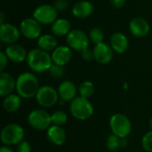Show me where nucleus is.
I'll use <instances>...</instances> for the list:
<instances>
[{"label": "nucleus", "mask_w": 152, "mask_h": 152, "mask_svg": "<svg viewBox=\"0 0 152 152\" xmlns=\"http://www.w3.org/2000/svg\"><path fill=\"white\" fill-rule=\"evenodd\" d=\"M48 141L56 146L62 145L66 141V133L65 131L58 126H51L46 132Z\"/></svg>", "instance_id": "20"}, {"label": "nucleus", "mask_w": 152, "mask_h": 152, "mask_svg": "<svg viewBox=\"0 0 152 152\" xmlns=\"http://www.w3.org/2000/svg\"><path fill=\"white\" fill-rule=\"evenodd\" d=\"M48 71H49L51 77L55 78V79L61 78L64 75V69H63L62 66L56 65V64H53Z\"/></svg>", "instance_id": "28"}, {"label": "nucleus", "mask_w": 152, "mask_h": 152, "mask_svg": "<svg viewBox=\"0 0 152 152\" xmlns=\"http://www.w3.org/2000/svg\"><path fill=\"white\" fill-rule=\"evenodd\" d=\"M143 149L148 152H152V131L148 132L142 140Z\"/></svg>", "instance_id": "29"}, {"label": "nucleus", "mask_w": 152, "mask_h": 152, "mask_svg": "<svg viewBox=\"0 0 152 152\" xmlns=\"http://www.w3.org/2000/svg\"><path fill=\"white\" fill-rule=\"evenodd\" d=\"M68 6V3L66 0H57L54 4V7L58 10V11H61V10H63V9H66Z\"/></svg>", "instance_id": "33"}, {"label": "nucleus", "mask_w": 152, "mask_h": 152, "mask_svg": "<svg viewBox=\"0 0 152 152\" xmlns=\"http://www.w3.org/2000/svg\"><path fill=\"white\" fill-rule=\"evenodd\" d=\"M57 39L54 35H49L45 34L42 35L37 41V45L40 49L45 51V52H51L53 51L57 47Z\"/></svg>", "instance_id": "23"}, {"label": "nucleus", "mask_w": 152, "mask_h": 152, "mask_svg": "<svg viewBox=\"0 0 152 152\" xmlns=\"http://www.w3.org/2000/svg\"><path fill=\"white\" fill-rule=\"evenodd\" d=\"M94 12V5L86 0L78 1L72 7V14L77 19H85L89 17Z\"/></svg>", "instance_id": "18"}, {"label": "nucleus", "mask_w": 152, "mask_h": 152, "mask_svg": "<svg viewBox=\"0 0 152 152\" xmlns=\"http://www.w3.org/2000/svg\"><path fill=\"white\" fill-rule=\"evenodd\" d=\"M89 39L95 45L102 43L104 39V34L102 29L99 28H94L90 30L89 33Z\"/></svg>", "instance_id": "27"}, {"label": "nucleus", "mask_w": 152, "mask_h": 152, "mask_svg": "<svg viewBox=\"0 0 152 152\" xmlns=\"http://www.w3.org/2000/svg\"><path fill=\"white\" fill-rule=\"evenodd\" d=\"M66 41L68 46L78 52L87 49L89 45V37L80 29H72L66 36Z\"/></svg>", "instance_id": "8"}, {"label": "nucleus", "mask_w": 152, "mask_h": 152, "mask_svg": "<svg viewBox=\"0 0 152 152\" xmlns=\"http://www.w3.org/2000/svg\"><path fill=\"white\" fill-rule=\"evenodd\" d=\"M107 147L111 151H117L119 148L124 147L127 144L126 138H119L115 134H111L107 139Z\"/></svg>", "instance_id": "24"}, {"label": "nucleus", "mask_w": 152, "mask_h": 152, "mask_svg": "<svg viewBox=\"0 0 152 152\" xmlns=\"http://www.w3.org/2000/svg\"><path fill=\"white\" fill-rule=\"evenodd\" d=\"M113 49L108 44L102 42L95 45L93 49L94 59L100 64H108L113 59Z\"/></svg>", "instance_id": "11"}, {"label": "nucleus", "mask_w": 152, "mask_h": 152, "mask_svg": "<svg viewBox=\"0 0 152 152\" xmlns=\"http://www.w3.org/2000/svg\"><path fill=\"white\" fill-rule=\"evenodd\" d=\"M58 10L54 5L41 4L37 6L33 12V18L40 24L49 25L53 24L58 18Z\"/></svg>", "instance_id": "7"}, {"label": "nucleus", "mask_w": 152, "mask_h": 152, "mask_svg": "<svg viewBox=\"0 0 152 152\" xmlns=\"http://www.w3.org/2000/svg\"><path fill=\"white\" fill-rule=\"evenodd\" d=\"M59 93L50 86H41L36 95L37 102L44 108H50L55 105L59 99Z\"/></svg>", "instance_id": "9"}, {"label": "nucleus", "mask_w": 152, "mask_h": 152, "mask_svg": "<svg viewBox=\"0 0 152 152\" xmlns=\"http://www.w3.org/2000/svg\"><path fill=\"white\" fill-rule=\"evenodd\" d=\"M21 97L19 94H10L4 97L3 102V108L5 111L12 113L17 111L21 105Z\"/></svg>", "instance_id": "22"}, {"label": "nucleus", "mask_w": 152, "mask_h": 152, "mask_svg": "<svg viewBox=\"0 0 152 152\" xmlns=\"http://www.w3.org/2000/svg\"><path fill=\"white\" fill-rule=\"evenodd\" d=\"M110 126L113 134L119 138H126L132 131V125L128 118L123 114L118 113L111 116L110 119Z\"/></svg>", "instance_id": "5"}, {"label": "nucleus", "mask_w": 152, "mask_h": 152, "mask_svg": "<svg viewBox=\"0 0 152 152\" xmlns=\"http://www.w3.org/2000/svg\"><path fill=\"white\" fill-rule=\"evenodd\" d=\"M16 152H31L30 144L26 141H22L16 145Z\"/></svg>", "instance_id": "30"}, {"label": "nucleus", "mask_w": 152, "mask_h": 152, "mask_svg": "<svg viewBox=\"0 0 152 152\" xmlns=\"http://www.w3.org/2000/svg\"><path fill=\"white\" fill-rule=\"evenodd\" d=\"M4 53L6 54L8 60L15 63L24 61L25 60H27L28 56V53L26 52L25 48L17 44L8 45L4 50Z\"/></svg>", "instance_id": "15"}, {"label": "nucleus", "mask_w": 152, "mask_h": 152, "mask_svg": "<svg viewBox=\"0 0 152 152\" xmlns=\"http://www.w3.org/2000/svg\"><path fill=\"white\" fill-rule=\"evenodd\" d=\"M52 33L55 37H64L67 36L71 29V23L67 19H57L52 24Z\"/></svg>", "instance_id": "21"}, {"label": "nucleus", "mask_w": 152, "mask_h": 152, "mask_svg": "<svg viewBox=\"0 0 152 152\" xmlns=\"http://www.w3.org/2000/svg\"><path fill=\"white\" fill-rule=\"evenodd\" d=\"M81 56H82V59L86 61H90L93 60L94 58V53L93 51H91L90 49H86L84 51L81 52Z\"/></svg>", "instance_id": "31"}, {"label": "nucleus", "mask_w": 152, "mask_h": 152, "mask_svg": "<svg viewBox=\"0 0 152 152\" xmlns=\"http://www.w3.org/2000/svg\"><path fill=\"white\" fill-rule=\"evenodd\" d=\"M149 127H150L151 131H152V118L150 119V122H149Z\"/></svg>", "instance_id": "36"}, {"label": "nucleus", "mask_w": 152, "mask_h": 152, "mask_svg": "<svg viewBox=\"0 0 152 152\" xmlns=\"http://www.w3.org/2000/svg\"><path fill=\"white\" fill-rule=\"evenodd\" d=\"M27 63L28 67L35 72L41 73L50 69L53 64L52 56L40 48H35L28 53Z\"/></svg>", "instance_id": "2"}, {"label": "nucleus", "mask_w": 152, "mask_h": 152, "mask_svg": "<svg viewBox=\"0 0 152 152\" xmlns=\"http://www.w3.org/2000/svg\"><path fill=\"white\" fill-rule=\"evenodd\" d=\"M20 34L30 40L39 38L42 36L41 24L34 18H26L20 24Z\"/></svg>", "instance_id": "10"}, {"label": "nucleus", "mask_w": 152, "mask_h": 152, "mask_svg": "<svg viewBox=\"0 0 152 152\" xmlns=\"http://www.w3.org/2000/svg\"><path fill=\"white\" fill-rule=\"evenodd\" d=\"M39 88L38 80L32 73H21L16 79V91L21 98L30 99L35 97Z\"/></svg>", "instance_id": "1"}, {"label": "nucleus", "mask_w": 152, "mask_h": 152, "mask_svg": "<svg viewBox=\"0 0 152 152\" xmlns=\"http://www.w3.org/2000/svg\"><path fill=\"white\" fill-rule=\"evenodd\" d=\"M110 2L113 7L118 8V9L122 8L126 4V0H110Z\"/></svg>", "instance_id": "34"}, {"label": "nucleus", "mask_w": 152, "mask_h": 152, "mask_svg": "<svg viewBox=\"0 0 152 152\" xmlns=\"http://www.w3.org/2000/svg\"><path fill=\"white\" fill-rule=\"evenodd\" d=\"M58 93L63 102H71L77 97V87L73 82L65 80L59 86Z\"/></svg>", "instance_id": "17"}, {"label": "nucleus", "mask_w": 152, "mask_h": 152, "mask_svg": "<svg viewBox=\"0 0 152 152\" xmlns=\"http://www.w3.org/2000/svg\"><path fill=\"white\" fill-rule=\"evenodd\" d=\"M14 89H16V80L14 79V77L7 72H1L0 73V96L5 97L7 95L12 94Z\"/></svg>", "instance_id": "16"}, {"label": "nucleus", "mask_w": 152, "mask_h": 152, "mask_svg": "<svg viewBox=\"0 0 152 152\" xmlns=\"http://www.w3.org/2000/svg\"><path fill=\"white\" fill-rule=\"evenodd\" d=\"M128 38L122 32H116L111 36L110 46L117 53H124L128 48Z\"/></svg>", "instance_id": "19"}, {"label": "nucleus", "mask_w": 152, "mask_h": 152, "mask_svg": "<svg viewBox=\"0 0 152 152\" xmlns=\"http://www.w3.org/2000/svg\"><path fill=\"white\" fill-rule=\"evenodd\" d=\"M7 62H8V58L6 54L4 53V52H1L0 53V71L1 72H4V69L7 66Z\"/></svg>", "instance_id": "32"}, {"label": "nucleus", "mask_w": 152, "mask_h": 152, "mask_svg": "<svg viewBox=\"0 0 152 152\" xmlns=\"http://www.w3.org/2000/svg\"><path fill=\"white\" fill-rule=\"evenodd\" d=\"M51 56L53 64L63 67L70 61L72 58V51L68 45H60L53 51Z\"/></svg>", "instance_id": "14"}, {"label": "nucleus", "mask_w": 152, "mask_h": 152, "mask_svg": "<svg viewBox=\"0 0 152 152\" xmlns=\"http://www.w3.org/2000/svg\"><path fill=\"white\" fill-rule=\"evenodd\" d=\"M28 124L32 128L37 131L47 130L52 123V115L44 110H32L28 117Z\"/></svg>", "instance_id": "6"}, {"label": "nucleus", "mask_w": 152, "mask_h": 152, "mask_svg": "<svg viewBox=\"0 0 152 152\" xmlns=\"http://www.w3.org/2000/svg\"><path fill=\"white\" fill-rule=\"evenodd\" d=\"M20 29L11 24V23H3L0 27V40L7 45L15 44L20 38Z\"/></svg>", "instance_id": "12"}, {"label": "nucleus", "mask_w": 152, "mask_h": 152, "mask_svg": "<svg viewBox=\"0 0 152 152\" xmlns=\"http://www.w3.org/2000/svg\"><path fill=\"white\" fill-rule=\"evenodd\" d=\"M69 110L74 118L83 121L89 119L93 116L94 106L88 101V99L77 96L73 101H71Z\"/></svg>", "instance_id": "3"}, {"label": "nucleus", "mask_w": 152, "mask_h": 152, "mask_svg": "<svg viewBox=\"0 0 152 152\" xmlns=\"http://www.w3.org/2000/svg\"><path fill=\"white\" fill-rule=\"evenodd\" d=\"M0 152H14L12 149H10L8 146H3L0 149Z\"/></svg>", "instance_id": "35"}, {"label": "nucleus", "mask_w": 152, "mask_h": 152, "mask_svg": "<svg viewBox=\"0 0 152 152\" xmlns=\"http://www.w3.org/2000/svg\"><path fill=\"white\" fill-rule=\"evenodd\" d=\"M129 29L133 36L136 37H146L151 30L150 23L142 17L134 18L129 23Z\"/></svg>", "instance_id": "13"}, {"label": "nucleus", "mask_w": 152, "mask_h": 152, "mask_svg": "<svg viewBox=\"0 0 152 152\" xmlns=\"http://www.w3.org/2000/svg\"><path fill=\"white\" fill-rule=\"evenodd\" d=\"M25 137L24 129L18 124H9L5 126L0 134V140L5 146L18 145Z\"/></svg>", "instance_id": "4"}, {"label": "nucleus", "mask_w": 152, "mask_h": 152, "mask_svg": "<svg viewBox=\"0 0 152 152\" xmlns=\"http://www.w3.org/2000/svg\"><path fill=\"white\" fill-rule=\"evenodd\" d=\"M67 120H68V116L64 111L57 110L52 114V123L54 126H61L64 124H66Z\"/></svg>", "instance_id": "26"}, {"label": "nucleus", "mask_w": 152, "mask_h": 152, "mask_svg": "<svg viewBox=\"0 0 152 152\" xmlns=\"http://www.w3.org/2000/svg\"><path fill=\"white\" fill-rule=\"evenodd\" d=\"M78 92L81 97L84 98H90L94 93V86L91 81H84L80 84Z\"/></svg>", "instance_id": "25"}]
</instances>
